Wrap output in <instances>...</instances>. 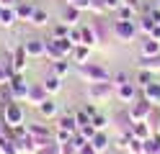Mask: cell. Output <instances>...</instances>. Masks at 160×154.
Segmentation results:
<instances>
[{
    "instance_id": "cell-1",
    "label": "cell",
    "mask_w": 160,
    "mask_h": 154,
    "mask_svg": "<svg viewBox=\"0 0 160 154\" xmlns=\"http://www.w3.org/2000/svg\"><path fill=\"white\" fill-rule=\"evenodd\" d=\"M116 92V85L111 80H101V82H91V87H88V98H91L93 103H106L111 100Z\"/></svg>"
},
{
    "instance_id": "cell-2",
    "label": "cell",
    "mask_w": 160,
    "mask_h": 154,
    "mask_svg": "<svg viewBox=\"0 0 160 154\" xmlns=\"http://www.w3.org/2000/svg\"><path fill=\"white\" fill-rule=\"evenodd\" d=\"M80 77L88 82H101V80H111V72L98 62H85V64H80Z\"/></svg>"
},
{
    "instance_id": "cell-3",
    "label": "cell",
    "mask_w": 160,
    "mask_h": 154,
    "mask_svg": "<svg viewBox=\"0 0 160 154\" xmlns=\"http://www.w3.org/2000/svg\"><path fill=\"white\" fill-rule=\"evenodd\" d=\"M111 31H114V36L122 41V44H129V41H134V36H137V26H134V21H114V26H111Z\"/></svg>"
},
{
    "instance_id": "cell-4",
    "label": "cell",
    "mask_w": 160,
    "mask_h": 154,
    "mask_svg": "<svg viewBox=\"0 0 160 154\" xmlns=\"http://www.w3.org/2000/svg\"><path fill=\"white\" fill-rule=\"evenodd\" d=\"M11 92H13V100H26V95H28V80L23 77V72H13V77H11Z\"/></svg>"
},
{
    "instance_id": "cell-5",
    "label": "cell",
    "mask_w": 160,
    "mask_h": 154,
    "mask_svg": "<svg viewBox=\"0 0 160 154\" xmlns=\"http://www.w3.org/2000/svg\"><path fill=\"white\" fill-rule=\"evenodd\" d=\"M3 118H5V123H11V126H18V123H26V113L18 105V100H11L3 108Z\"/></svg>"
},
{
    "instance_id": "cell-6",
    "label": "cell",
    "mask_w": 160,
    "mask_h": 154,
    "mask_svg": "<svg viewBox=\"0 0 160 154\" xmlns=\"http://www.w3.org/2000/svg\"><path fill=\"white\" fill-rule=\"evenodd\" d=\"M150 110H152V103L150 100H132L129 103V121H145L150 116Z\"/></svg>"
},
{
    "instance_id": "cell-7",
    "label": "cell",
    "mask_w": 160,
    "mask_h": 154,
    "mask_svg": "<svg viewBox=\"0 0 160 154\" xmlns=\"http://www.w3.org/2000/svg\"><path fill=\"white\" fill-rule=\"evenodd\" d=\"M26 126H28V133H31L36 141H42V144H47V141L54 139V131L49 128V126H44V123H26Z\"/></svg>"
},
{
    "instance_id": "cell-8",
    "label": "cell",
    "mask_w": 160,
    "mask_h": 154,
    "mask_svg": "<svg viewBox=\"0 0 160 154\" xmlns=\"http://www.w3.org/2000/svg\"><path fill=\"white\" fill-rule=\"evenodd\" d=\"M47 98H49V92L44 90V85H42V82H34V85H28V95H26V100L31 103L34 108H39Z\"/></svg>"
},
{
    "instance_id": "cell-9",
    "label": "cell",
    "mask_w": 160,
    "mask_h": 154,
    "mask_svg": "<svg viewBox=\"0 0 160 154\" xmlns=\"http://www.w3.org/2000/svg\"><path fill=\"white\" fill-rule=\"evenodd\" d=\"M116 98L122 100V103H132V100H137V82L132 80V82H127V85L116 87Z\"/></svg>"
},
{
    "instance_id": "cell-10",
    "label": "cell",
    "mask_w": 160,
    "mask_h": 154,
    "mask_svg": "<svg viewBox=\"0 0 160 154\" xmlns=\"http://www.w3.org/2000/svg\"><path fill=\"white\" fill-rule=\"evenodd\" d=\"M142 98H145V100H150L152 105H158V108H160V82H158V80H152L150 85H145V87H142Z\"/></svg>"
},
{
    "instance_id": "cell-11",
    "label": "cell",
    "mask_w": 160,
    "mask_h": 154,
    "mask_svg": "<svg viewBox=\"0 0 160 154\" xmlns=\"http://www.w3.org/2000/svg\"><path fill=\"white\" fill-rule=\"evenodd\" d=\"M44 57H47V59H52V62H57V59H65V51L59 49L57 39H47V41H44Z\"/></svg>"
},
{
    "instance_id": "cell-12",
    "label": "cell",
    "mask_w": 160,
    "mask_h": 154,
    "mask_svg": "<svg viewBox=\"0 0 160 154\" xmlns=\"http://www.w3.org/2000/svg\"><path fill=\"white\" fill-rule=\"evenodd\" d=\"M155 54H160V41L152 36H145L142 46H139V57H155Z\"/></svg>"
},
{
    "instance_id": "cell-13",
    "label": "cell",
    "mask_w": 160,
    "mask_h": 154,
    "mask_svg": "<svg viewBox=\"0 0 160 154\" xmlns=\"http://www.w3.org/2000/svg\"><path fill=\"white\" fill-rule=\"evenodd\" d=\"M23 49H26L28 57H44V41L42 39H26Z\"/></svg>"
},
{
    "instance_id": "cell-14",
    "label": "cell",
    "mask_w": 160,
    "mask_h": 154,
    "mask_svg": "<svg viewBox=\"0 0 160 154\" xmlns=\"http://www.w3.org/2000/svg\"><path fill=\"white\" fill-rule=\"evenodd\" d=\"M39 113H42V116L44 118H54L57 116V113H59V103L52 98V95H49L44 103H42V105H39Z\"/></svg>"
},
{
    "instance_id": "cell-15",
    "label": "cell",
    "mask_w": 160,
    "mask_h": 154,
    "mask_svg": "<svg viewBox=\"0 0 160 154\" xmlns=\"http://www.w3.org/2000/svg\"><path fill=\"white\" fill-rule=\"evenodd\" d=\"M132 133H134V136L137 139H150V136H152V126H150V123L147 121H134L132 123Z\"/></svg>"
},
{
    "instance_id": "cell-16",
    "label": "cell",
    "mask_w": 160,
    "mask_h": 154,
    "mask_svg": "<svg viewBox=\"0 0 160 154\" xmlns=\"http://www.w3.org/2000/svg\"><path fill=\"white\" fill-rule=\"evenodd\" d=\"M39 147H42V141H36L31 133H28L26 139L18 141V149H21V154H36V152H39Z\"/></svg>"
},
{
    "instance_id": "cell-17",
    "label": "cell",
    "mask_w": 160,
    "mask_h": 154,
    "mask_svg": "<svg viewBox=\"0 0 160 154\" xmlns=\"http://www.w3.org/2000/svg\"><path fill=\"white\" fill-rule=\"evenodd\" d=\"M42 85H44V90L49 92V95H54V92H59V90H62V77H57L54 72H52V75H47V77H44V82H42Z\"/></svg>"
},
{
    "instance_id": "cell-18",
    "label": "cell",
    "mask_w": 160,
    "mask_h": 154,
    "mask_svg": "<svg viewBox=\"0 0 160 154\" xmlns=\"http://www.w3.org/2000/svg\"><path fill=\"white\" fill-rule=\"evenodd\" d=\"M88 59H91V46L75 44V46H72V62H78V64H85Z\"/></svg>"
},
{
    "instance_id": "cell-19",
    "label": "cell",
    "mask_w": 160,
    "mask_h": 154,
    "mask_svg": "<svg viewBox=\"0 0 160 154\" xmlns=\"http://www.w3.org/2000/svg\"><path fill=\"white\" fill-rule=\"evenodd\" d=\"M88 144H91V147H93L98 154H101V152H106V149H108V144H111V141H108V136H106L103 131H96V133H93V139L88 141Z\"/></svg>"
},
{
    "instance_id": "cell-20",
    "label": "cell",
    "mask_w": 160,
    "mask_h": 154,
    "mask_svg": "<svg viewBox=\"0 0 160 154\" xmlns=\"http://www.w3.org/2000/svg\"><path fill=\"white\" fill-rule=\"evenodd\" d=\"M16 16H18V21H31V16H34V5L28 3V0H21V3L16 5Z\"/></svg>"
},
{
    "instance_id": "cell-21",
    "label": "cell",
    "mask_w": 160,
    "mask_h": 154,
    "mask_svg": "<svg viewBox=\"0 0 160 154\" xmlns=\"http://www.w3.org/2000/svg\"><path fill=\"white\" fill-rule=\"evenodd\" d=\"M80 13H83V10H78L75 5H67L65 13H62V21H65L67 26H78L80 23Z\"/></svg>"
},
{
    "instance_id": "cell-22",
    "label": "cell",
    "mask_w": 160,
    "mask_h": 154,
    "mask_svg": "<svg viewBox=\"0 0 160 154\" xmlns=\"http://www.w3.org/2000/svg\"><path fill=\"white\" fill-rule=\"evenodd\" d=\"M52 72L57 77H67L70 72H72V64H70L67 59H57V62H52Z\"/></svg>"
},
{
    "instance_id": "cell-23",
    "label": "cell",
    "mask_w": 160,
    "mask_h": 154,
    "mask_svg": "<svg viewBox=\"0 0 160 154\" xmlns=\"http://www.w3.org/2000/svg\"><path fill=\"white\" fill-rule=\"evenodd\" d=\"M139 67L150 69V72H160V54H155V57H139Z\"/></svg>"
},
{
    "instance_id": "cell-24",
    "label": "cell",
    "mask_w": 160,
    "mask_h": 154,
    "mask_svg": "<svg viewBox=\"0 0 160 154\" xmlns=\"http://www.w3.org/2000/svg\"><path fill=\"white\" fill-rule=\"evenodd\" d=\"M16 21H18L16 8H3V13H0V26H3V28H11Z\"/></svg>"
},
{
    "instance_id": "cell-25",
    "label": "cell",
    "mask_w": 160,
    "mask_h": 154,
    "mask_svg": "<svg viewBox=\"0 0 160 154\" xmlns=\"http://www.w3.org/2000/svg\"><path fill=\"white\" fill-rule=\"evenodd\" d=\"M145 154H160V131L145 139Z\"/></svg>"
},
{
    "instance_id": "cell-26",
    "label": "cell",
    "mask_w": 160,
    "mask_h": 154,
    "mask_svg": "<svg viewBox=\"0 0 160 154\" xmlns=\"http://www.w3.org/2000/svg\"><path fill=\"white\" fill-rule=\"evenodd\" d=\"M31 26H47L49 23V13L44 8H34V16H31V21H28Z\"/></svg>"
},
{
    "instance_id": "cell-27",
    "label": "cell",
    "mask_w": 160,
    "mask_h": 154,
    "mask_svg": "<svg viewBox=\"0 0 160 154\" xmlns=\"http://www.w3.org/2000/svg\"><path fill=\"white\" fill-rule=\"evenodd\" d=\"M57 126H62L67 131H78V121H75V113H65V116H59Z\"/></svg>"
},
{
    "instance_id": "cell-28",
    "label": "cell",
    "mask_w": 160,
    "mask_h": 154,
    "mask_svg": "<svg viewBox=\"0 0 160 154\" xmlns=\"http://www.w3.org/2000/svg\"><path fill=\"white\" fill-rule=\"evenodd\" d=\"M80 44H85V46H91V49L98 44V34H96L91 26H83V41H80Z\"/></svg>"
},
{
    "instance_id": "cell-29",
    "label": "cell",
    "mask_w": 160,
    "mask_h": 154,
    "mask_svg": "<svg viewBox=\"0 0 160 154\" xmlns=\"http://www.w3.org/2000/svg\"><path fill=\"white\" fill-rule=\"evenodd\" d=\"M137 28H139V31H142V34H145V36H150V34H152V28H155V18L145 13L142 18H139V26H137Z\"/></svg>"
},
{
    "instance_id": "cell-30",
    "label": "cell",
    "mask_w": 160,
    "mask_h": 154,
    "mask_svg": "<svg viewBox=\"0 0 160 154\" xmlns=\"http://www.w3.org/2000/svg\"><path fill=\"white\" fill-rule=\"evenodd\" d=\"M134 16H137V10L129 8V5H124V3L116 8V18H119V21H134Z\"/></svg>"
},
{
    "instance_id": "cell-31",
    "label": "cell",
    "mask_w": 160,
    "mask_h": 154,
    "mask_svg": "<svg viewBox=\"0 0 160 154\" xmlns=\"http://www.w3.org/2000/svg\"><path fill=\"white\" fill-rule=\"evenodd\" d=\"M129 154H145V141L142 139H137L134 133H132V139H129V147H127Z\"/></svg>"
},
{
    "instance_id": "cell-32",
    "label": "cell",
    "mask_w": 160,
    "mask_h": 154,
    "mask_svg": "<svg viewBox=\"0 0 160 154\" xmlns=\"http://www.w3.org/2000/svg\"><path fill=\"white\" fill-rule=\"evenodd\" d=\"M152 80H155V77H152V72L139 67V72H137V87H145V85H150Z\"/></svg>"
},
{
    "instance_id": "cell-33",
    "label": "cell",
    "mask_w": 160,
    "mask_h": 154,
    "mask_svg": "<svg viewBox=\"0 0 160 154\" xmlns=\"http://www.w3.org/2000/svg\"><path fill=\"white\" fill-rule=\"evenodd\" d=\"M36 154H59V141L57 139H52V141H47V144H42L39 147V152Z\"/></svg>"
},
{
    "instance_id": "cell-34",
    "label": "cell",
    "mask_w": 160,
    "mask_h": 154,
    "mask_svg": "<svg viewBox=\"0 0 160 154\" xmlns=\"http://www.w3.org/2000/svg\"><path fill=\"white\" fill-rule=\"evenodd\" d=\"M91 123L96 126V131H106V128H108V116H103V113H96Z\"/></svg>"
},
{
    "instance_id": "cell-35",
    "label": "cell",
    "mask_w": 160,
    "mask_h": 154,
    "mask_svg": "<svg viewBox=\"0 0 160 154\" xmlns=\"http://www.w3.org/2000/svg\"><path fill=\"white\" fill-rule=\"evenodd\" d=\"M65 36H70V26L62 21V23H57L52 28V39H65Z\"/></svg>"
},
{
    "instance_id": "cell-36",
    "label": "cell",
    "mask_w": 160,
    "mask_h": 154,
    "mask_svg": "<svg viewBox=\"0 0 160 154\" xmlns=\"http://www.w3.org/2000/svg\"><path fill=\"white\" fill-rule=\"evenodd\" d=\"M111 82L116 87H122V85H127V82H132V77H129L127 72H111Z\"/></svg>"
},
{
    "instance_id": "cell-37",
    "label": "cell",
    "mask_w": 160,
    "mask_h": 154,
    "mask_svg": "<svg viewBox=\"0 0 160 154\" xmlns=\"http://www.w3.org/2000/svg\"><path fill=\"white\" fill-rule=\"evenodd\" d=\"M72 133H75V131H67V128H62V126H57V128H54V139H57L59 144H65V141H70Z\"/></svg>"
},
{
    "instance_id": "cell-38",
    "label": "cell",
    "mask_w": 160,
    "mask_h": 154,
    "mask_svg": "<svg viewBox=\"0 0 160 154\" xmlns=\"http://www.w3.org/2000/svg\"><path fill=\"white\" fill-rule=\"evenodd\" d=\"M78 133H80L85 141H91V139H93V133H96V126H93V123H85V126H80V128H78Z\"/></svg>"
},
{
    "instance_id": "cell-39",
    "label": "cell",
    "mask_w": 160,
    "mask_h": 154,
    "mask_svg": "<svg viewBox=\"0 0 160 154\" xmlns=\"http://www.w3.org/2000/svg\"><path fill=\"white\" fill-rule=\"evenodd\" d=\"M75 121H78V128L85 126V123H91V113H85V108H80V110H75Z\"/></svg>"
},
{
    "instance_id": "cell-40",
    "label": "cell",
    "mask_w": 160,
    "mask_h": 154,
    "mask_svg": "<svg viewBox=\"0 0 160 154\" xmlns=\"http://www.w3.org/2000/svg\"><path fill=\"white\" fill-rule=\"evenodd\" d=\"M91 10L96 16H103V13H108V8H106V3L103 0H91Z\"/></svg>"
},
{
    "instance_id": "cell-41",
    "label": "cell",
    "mask_w": 160,
    "mask_h": 154,
    "mask_svg": "<svg viewBox=\"0 0 160 154\" xmlns=\"http://www.w3.org/2000/svg\"><path fill=\"white\" fill-rule=\"evenodd\" d=\"M11 82V72H8L5 62H0V85H8Z\"/></svg>"
},
{
    "instance_id": "cell-42",
    "label": "cell",
    "mask_w": 160,
    "mask_h": 154,
    "mask_svg": "<svg viewBox=\"0 0 160 154\" xmlns=\"http://www.w3.org/2000/svg\"><path fill=\"white\" fill-rule=\"evenodd\" d=\"M145 121H147L152 128H155V126H160V110H155V108H152V110H150V116H147Z\"/></svg>"
},
{
    "instance_id": "cell-43",
    "label": "cell",
    "mask_w": 160,
    "mask_h": 154,
    "mask_svg": "<svg viewBox=\"0 0 160 154\" xmlns=\"http://www.w3.org/2000/svg\"><path fill=\"white\" fill-rule=\"evenodd\" d=\"M67 5H75L78 10H91V0H67Z\"/></svg>"
},
{
    "instance_id": "cell-44",
    "label": "cell",
    "mask_w": 160,
    "mask_h": 154,
    "mask_svg": "<svg viewBox=\"0 0 160 154\" xmlns=\"http://www.w3.org/2000/svg\"><path fill=\"white\" fill-rule=\"evenodd\" d=\"M70 141H72V147H75V149H83V147H85V144H88V141H85L83 136H80V133H78V131L72 133V136H70Z\"/></svg>"
},
{
    "instance_id": "cell-45",
    "label": "cell",
    "mask_w": 160,
    "mask_h": 154,
    "mask_svg": "<svg viewBox=\"0 0 160 154\" xmlns=\"http://www.w3.org/2000/svg\"><path fill=\"white\" fill-rule=\"evenodd\" d=\"M59 154H78V149L72 147V141H65V144H59Z\"/></svg>"
},
{
    "instance_id": "cell-46",
    "label": "cell",
    "mask_w": 160,
    "mask_h": 154,
    "mask_svg": "<svg viewBox=\"0 0 160 154\" xmlns=\"http://www.w3.org/2000/svg\"><path fill=\"white\" fill-rule=\"evenodd\" d=\"M103 3H106V8H108V10H116L119 5H122V0H103Z\"/></svg>"
},
{
    "instance_id": "cell-47",
    "label": "cell",
    "mask_w": 160,
    "mask_h": 154,
    "mask_svg": "<svg viewBox=\"0 0 160 154\" xmlns=\"http://www.w3.org/2000/svg\"><path fill=\"white\" fill-rule=\"evenodd\" d=\"M78 154H98V152H96V149L91 147V144H85L83 149H78Z\"/></svg>"
},
{
    "instance_id": "cell-48",
    "label": "cell",
    "mask_w": 160,
    "mask_h": 154,
    "mask_svg": "<svg viewBox=\"0 0 160 154\" xmlns=\"http://www.w3.org/2000/svg\"><path fill=\"white\" fill-rule=\"evenodd\" d=\"M18 3H21V0H0V5H3V8H16Z\"/></svg>"
},
{
    "instance_id": "cell-49",
    "label": "cell",
    "mask_w": 160,
    "mask_h": 154,
    "mask_svg": "<svg viewBox=\"0 0 160 154\" xmlns=\"http://www.w3.org/2000/svg\"><path fill=\"white\" fill-rule=\"evenodd\" d=\"M124 5H129V8H134V10H139V0H122Z\"/></svg>"
},
{
    "instance_id": "cell-50",
    "label": "cell",
    "mask_w": 160,
    "mask_h": 154,
    "mask_svg": "<svg viewBox=\"0 0 160 154\" xmlns=\"http://www.w3.org/2000/svg\"><path fill=\"white\" fill-rule=\"evenodd\" d=\"M0 13H3V5H0Z\"/></svg>"
},
{
    "instance_id": "cell-51",
    "label": "cell",
    "mask_w": 160,
    "mask_h": 154,
    "mask_svg": "<svg viewBox=\"0 0 160 154\" xmlns=\"http://www.w3.org/2000/svg\"><path fill=\"white\" fill-rule=\"evenodd\" d=\"M158 131H160V126H158Z\"/></svg>"
},
{
    "instance_id": "cell-52",
    "label": "cell",
    "mask_w": 160,
    "mask_h": 154,
    "mask_svg": "<svg viewBox=\"0 0 160 154\" xmlns=\"http://www.w3.org/2000/svg\"><path fill=\"white\" fill-rule=\"evenodd\" d=\"M28 3H31V0H28Z\"/></svg>"
}]
</instances>
